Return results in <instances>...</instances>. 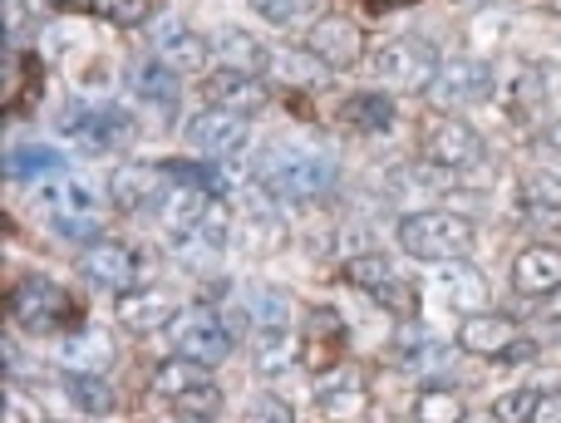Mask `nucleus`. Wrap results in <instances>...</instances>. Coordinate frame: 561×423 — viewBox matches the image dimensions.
<instances>
[{
  "instance_id": "1",
  "label": "nucleus",
  "mask_w": 561,
  "mask_h": 423,
  "mask_svg": "<svg viewBox=\"0 0 561 423\" xmlns=\"http://www.w3.org/2000/svg\"><path fill=\"white\" fill-rule=\"evenodd\" d=\"M256 183L276 203H320L325 193H335L340 168L335 158L316 153L306 144H266L256 153Z\"/></svg>"
},
{
  "instance_id": "2",
  "label": "nucleus",
  "mask_w": 561,
  "mask_h": 423,
  "mask_svg": "<svg viewBox=\"0 0 561 423\" xmlns=\"http://www.w3.org/2000/svg\"><path fill=\"white\" fill-rule=\"evenodd\" d=\"M399 247L409 251L414 261H463V251L473 247V221L463 211H409L399 221Z\"/></svg>"
},
{
  "instance_id": "3",
  "label": "nucleus",
  "mask_w": 561,
  "mask_h": 423,
  "mask_svg": "<svg viewBox=\"0 0 561 423\" xmlns=\"http://www.w3.org/2000/svg\"><path fill=\"white\" fill-rule=\"evenodd\" d=\"M79 276L104 286V290H134V286H148V281L158 276V261L144 256L138 247H128V241L94 237L84 251H79Z\"/></svg>"
},
{
  "instance_id": "4",
  "label": "nucleus",
  "mask_w": 561,
  "mask_h": 423,
  "mask_svg": "<svg viewBox=\"0 0 561 423\" xmlns=\"http://www.w3.org/2000/svg\"><path fill=\"white\" fill-rule=\"evenodd\" d=\"M168 340H173V355L193 359V365H222L232 355V325L217 316L213 306H183L173 320H168Z\"/></svg>"
},
{
  "instance_id": "5",
  "label": "nucleus",
  "mask_w": 561,
  "mask_h": 423,
  "mask_svg": "<svg viewBox=\"0 0 561 423\" xmlns=\"http://www.w3.org/2000/svg\"><path fill=\"white\" fill-rule=\"evenodd\" d=\"M10 316H15V325L35 330V335H55V330L75 325V300H69V290L55 286V281L30 276L10 290Z\"/></svg>"
},
{
  "instance_id": "6",
  "label": "nucleus",
  "mask_w": 561,
  "mask_h": 423,
  "mask_svg": "<svg viewBox=\"0 0 561 423\" xmlns=\"http://www.w3.org/2000/svg\"><path fill=\"white\" fill-rule=\"evenodd\" d=\"M438 65H444V59H438L434 45H424L419 35H394V39H385V45L375 49V69L394 89H424V94H428Z\"/></svg>"
},
{
  "instance_id": "7",
  "label": "nucleus",
  "mask_w": 561,
  "mask_h": 423,
  "mask_svg": "<svg viewBox=\"0 0 561 423\" xmlns=\"http://www.w3.org/2000/svg\"><path fill=\"white\" fill-rule=\"evenodd\" d=\"M345 281L355 290H365L369 300H379L385 310H394L399 320H409L419 310V296H414V286H404L399 281V271L389 266L379 251H365V256H350L345 261Z\"/></svg>"
},
{
  "instance_id": "8",
  "label": "nucleus",
  "mask_w": 561,
  "mask_h": 423,
  "mask_svg": "<svg viewBox=\"0 0 561 423\" xmlns=\"http://www.w3.org/2000/svg\"><path fill=\"white\" fill-rule=\"evenodd\" d=\"M306 55L330 75H345V69H355L365 59V30L345 15H320L306 35Z\"/></svg>"
},
{
  "instance_id": "9",
  "label": "nucleus",
  "mask_w": 561,
  "mask_h": 423,
  "mask_svg": "<svg viewBox=\"0 0 561 423\" xmlns=\"http://www.w3.org/2000/svg\"><path fill=\"white\" fill-rule=\"evenodd\" d=\"M39 203L49 207V221H55L65 237H89V231H99V197L89 193L79 178H49L45 187H39Z\"/></svg>"
},
{
  "instance_id": "10",
  "label": "nucleus",
  "mask_w": 561,
  "mask_h": 423,
  "mask_svg": "<svg viewBox=\"0 0 561 423\" xmlns=\"http://www.w3.org/2000/svg\"><path fill=\"white\" fill-rule=\"evenodd\" d=\"M488 89H493V65L468 59V55H454V59L438 65L434 84H428V99H434L438 108H463V104L488 99Z\"/></svg>"
},
{
  "instance_id": "11",
  "label": "nucleus",
  "mask_w": 561,
  "mask_h": 423,
  "mask_svg": "<svg viewBox=\"0 0 561 423\" xmlns=\"http://www.w3.org/2000/svg\"><path fill=\"white\" fill-rule=\"evenodd\" d=\"M227 237H232V211L222 207V197H213V207L203 211V221H197L193 231H183V237H173V251L183 266L203 271L227 251Z\"/></svg>"
},
{
  "instance_id": "12",
  "label": "nucleus",
  "mask_w": 561,
  "mask_h": 423,
  "mask_svg": "<svg viewBox=\"0 0 561 423\" xmlns=\"http://www.w3.org/2000/svg\"><path fill=\"white\" fill-rule=\"evenodd\" d=\"M187 138H193L197 153L222 163V158H237L247 148V118L227 114V108H203L197 118H187Z\"/></svg>"
},
{
  "instance_id": "13",
  "label": "nucleus",
  "mask_w": 561,
  "mask_h": 423,
  "mask_svg": "<svg viewBox=\"0 0 561 423\" xmlns=\"http://www.w3.org/2000/svg\"><path fill=\"white\" fill-rule=\"evenodd\" d=\"M153 39L158 49H163V59L178 69V75H213V39L197 35V30H187L183 20H163V25H153Z\"/></svg>"
},
{
  "instance_id": "14",
  "label": "nucleus",
  "mask_w": 561,
  "mask_h": 423,
  "mask_svg": "<svg viewBox=\"0 0 561 423\" xmlns=\"http://www.w3.org/2000/svg\"><path fill=\"white\" fill-rule=\"evenodd\" d=\"M478 153H483V138H478L463 118H438V124H428L424 158L434 168H448V173H454V168H473Z\"/></svg>"
},
{
  "instance_id": "15",
  "label": "nucleus",
  "mask_w": 561,
  "mask_h": 423,
  "mask_svg": "<svg viewBox=\"0 0 561 423\" xmlns=\"http://www.w3.org/2000/svg\"><path fill=\"white\" fill-rule=\"evenodd\" d=\"M108 197H114L124 211H148L168 203V173L153 163H128L108 178Z\"/></svg>"
},
{
  "instance_id": "16",
  "label": "nucleus",
  "mask_w": 561,
  "mask_h": 423,
  "mask_svg": "<svg viewBox=\"0 0 561 423\" xmlns=\"http://www.w3.org/2000/svg\"><path fill=\"white\" fill-rule=\"evenodd\" d=\"M128 89L158 114H178V69L163 55H138L128 59Z\"/></svg>"
},
{
  "instance_id": "17",
  "label": "nucleus",
  "mask_w": 561,
  "mask_h": 423,
  "mask_svg": "<svg viewBox=\"0 0 561 423\" xmlns=\"http://www.w3.org/2000/svg\"><path fill=\"white\" fill-rule=\"evenodd\" d=\"M207 108H227V114H256L266 108V84L256 75H237V69H213L203 84Z\"/></svg>"
},
{
  "instance_id": "18",
  "label": "nucleus",
  "mask_w": 561,
  "mask_h": 423,
  "mask_svg": "<svg viewBox=\"0 0 561 423\" xmlns=\"http://www.w3.org/2000/svg\"><path fill=\"white\" fill-rule=\"evenodd\" d=\"M517 335H523V330H517L507 316H497V310H483V316H463L458 350H468V355H483V359H507V350L517 345Z\"/></svg>"
},
{
  "instance_id": "19",
  "label": "nucleus",
  "mask_w": 561,
  "mask_h": 423,
  "mask_svg": "<svg viewBox=\"0 0 561 423\" xmlns=\"http://www.w3.org/2000/svg\"><path fill=\"white\" fill-rule=\"evenodd\" d=\"M438 290H444V300L454 310H463V316H483V310L493 306L488 276L478 266H468V261H444V271H438Z\"/></svg>"
},
{
  "instance_id": "20",
  "label": "nucleus",
  "mask_w": 561,
  "mask_h": 423,
  "mask_svg": "<svg viewBox=\"0 0 561 423\" xmlns=\"http://www.w3.org/2000/svg\"><path fill=\"white\" fill-rule=\"evenodd\" d=\"M340 345H345V330H340V320L330 316V310H310L306 330H300V365L316 369V375H325V369H335Z\"/></svg>"
},
{
  "instance_id": "21",
  "label": "nucleus",
  "mask_w": 561,
  "mask_h": 423,
  "mask_svg": "<svg viewBox=\"0 0 561 423\" xmlns=\"http://www.w3.org/2000/svg\"><path fill=\"white\" fill-rule=\"evenodd\" d=\"M513 290L517 296H552L561 290V251L557 247H527L513 261Z\"/></svg>"
},
{
  "instance_id": "22",
  "label": "nucleus",
  "mask_w": 561,
  "mask_h": 423,
  "mask_svg": "<svg viewBox=\"0 0 561 423\" xmlns=\"http://www.w3.org/2000/svg\"><path fill=\"white\" fill-rule=\"evenodd\" d=\"M178 316V306L163 296V290H148V286H134V290H118V325L138 330H168V320Z\"/></svg>"
},
{
  "instance_id": "23",
  "label": "nucleus",
  "mask_w": 561,
  "mask_h": 423,
  "mask_svg": "<svg viewBox=\"0 0 561 423\" xmlns=\"http://www.w3.org/2000/svg\"><path fill=\"white\" fill-rule=\"evenodd\" d=\"M316 395H320V409H325L330 419H355L359 409H365V375L359 369H350V365H335V369H325L320 375V385H316Z\"/></svg>"
},
{
  "instance_id": "24",
  "label": "nucleus",
  "mask_w": 561,
  "mask_h": 423,
  "mask_svg": "<svg viewBox=\"0 0 561 423\" xmlns=\"http://www.w3.org/2000/svg\"><path fill=\"white\" fill-rule=\"evenodd\" d=\"M213 49H217V59H222V69H237V75H256V79H262L266 69H272V49H266L256 35L237 30V25L217 30Z\"/></svg>"
},
{
  "instance_id": "25",
  "label": "nucleus",
  "mask_w": 561,
  "mask_h": 423,
  "mask_svg": "<svg viewBox=\"0 0 561 423\" xmlns=\"http://www.w3.org/2000/svg\"><path fill=\"white\" fill-rule=\"evenodd\" d=\"M59 359H65V369H75V375H104V369L114 365V340L99 325H84L65 340Z\"/></svg>"
},
{
  "instance_id": "26",
  "label": "nucleus",
  "mask_w": 561,
  "mask_h": 423,
  "mask_svg": "<svg viewBox=\"0 0 561 423\" xmlns=\"http://www.w3.org/2000/svg\"><path fill=\"white\" fill-rule=\"evenodd\" d=\"M340 118H345L355 134H389V128H394V99L389 94H350L345 108H340Z\"/></svg>"
},
{
  "instance_id": "27",
  "label": "nucleus",
  "mask_w": 561,
  "mask_h": 423,
  "mask_svg": "<svg viewBox=\"0 0 561 423\" xmlns=\"http://www.w3.org/2000/svg\"><path fill=\"white\" fill-rule=\"evenodd\" d=\"M507 108H513L517 124H537L547 114V75L537 65L517 69L513 89H507Z\"/></svg>"
},
{
  "instance_id": "28",
  "label": "nucleus",
  "mask_w": 561,
  "mask_h": 423,
  "mask_svg": "<svg viewBox=\"0 0 561 423\" xmlns=\"http://www.w3.org/2000/svg\"><path fill=\"white\" fill-rule=\"evenodd\" d=\"M75 134L84 138L89 148H108V144H118V138L128 134V114L124 108H114V104H99V108H89V114L75 118Z\"/></svg>"
},
{
  "instance_id": "29",
  "label": "nucleus",
  "mask_w": 561,
  "mask_h": 423,
  "mask_svg": "<svg viewBox=\"0 0 561 423\" xmlns=\"http://www.w3.org/2000/svg\"><path fill=\"white\" fill-rule=\"evenodd\" d=\"M252 355L266 375H280V369H290L300 359V335H290V330H256Z\"/></svg>"
},
{
  "instance_id": "30",
  "label": "nucleus",
  "mask_w": 561,
  "mask_h": 423,
  "mask_svg": "<svg viewBox=\"0 0 561 423\" xmlns=\"http://www.w3.org/2000/svg\"><path fill=\"white\" fill-rule=\"evenodd\" d=\"M242 316L252 320V330H290V300L276 286H256L242 300Z\"/></svg>"
},
{
  "instance_id": "31",
  "label": "nucleus",
  "mask_w": 561,
  "mask_h": 423,
  "mask_svg": "<svg viewBox=\"0 0 561 423\" xmlns=\"http://www.w3.org/2000/svg\"><path fill=\"white\" fill-rule=\"evenodd\" d=\"M5 173L10 178H65V158L55 148H35V144H20L5 153Z\"/></svg>"
},
{
  "instance_id": "32",
  "label": "nucleus",
  "mask_w": 561,
  "mask_h": 423,
  "mask_svg": "<svg viewBox=\"0 0 561 423\" xmlns=\"http://www.w3.org/2000/svg\"><path fill=\"white\" fill-rule=\"evenodd\" d=\"M203 369H207V365H193V359H183V355H168L163 365L153 369V389H158L163 399H178V395H187V389L207 385Z\"/></svg>"
},
{
  "instance_id": "33",
  "label": "nucleus",
  "mask_w": 561,
  "mask_h": 423,
  "mask_svg": "<svg viewBox=\"0 0 561 423\" xmlns=\"http://www.w3.org/2000/svg\"><path fill=\"white\" fill-rule=\"evenodd\" d=\"M163 173H168V183L193 187V193H207V197L227 193V178L217 173V163H183V158H173V163H163Z\"/></svg>"
},
{
  "instance_id": "34",
  "label": "nucleus",
  "mask_w": 561,
  "mask_h": 423,
  "mask_svg": "<svg viewBox=\"0 0 561 423\" xmlns=\"http://www.w3.org/2000/svg\"><path fill=\"white\" fill-rule=\"evenodd\" d=\"M173 414L183 423H217V414H222V389L207 379V385L187 389V395L173 399Z\"/></svg>"
},
{
  "instance_id": "35",
  "label": "nucleus",
  "mask_w": 561,
  "mask_h": 423,
  "mask_svg": "<svg viewBox=\"0 0 561 423\" xmlns=\"http://www.w3.org/2000/svg\"><path fill=\"white\" fill-rule=\"evenodd\" d=\"M414 419L419 423H463L468 409H463V399H458L454 389H419Z\"/></svg>"
},
{
  "instance_id": "36",
  "label": "nucleus",
  "mask_w": 561,
  "mask_h": 423,
  "mask_svg": "<svg viewBox=\"0 0 561 423\" xmlns=\"http://www.w3.org/2000/svg\"><path fill=\"white\" fill-rule=\"evenodd\" d=\"M523 207L527 217L537 221H561V178L552 183V178H523Z\"/></svg>"
},
{
  "instance_id": "37",
  "label": "nucleus",
  "mask_w": 561,
  "mask_h": 423,
  "mask_svg": "<svg viewBox=\"0 0 561 423\" xmlns=\"http://www.w3.org/2000/svg\"><path fill=\"white\" fill-rule=\"evenodd\" d=\"M65 385L84 414H114V389L104 385V375H75V369H69Z\"/></svg>"
},
{
  "instance_id": "38",
  "label": "nucleus",
  "mask_w": 561,
  "mask_h": 423,
  "mask_svg": "<svg viewBox=\"0 0 561 423\" xmlns=\"http://www.w3.org/2000/svg\"><path fill=\"white\" fill-rule=\"evenodd\" d=\"M247 5H252L266 25L290 30V25H300L306 15H320V5H325V0H247Z\"/></svg>"
},
{
  "instance_id": "39",
  "label": "nucleus",
  "mask_w": 561,
  "mask_h": 423,
  "mask_svg": "<svg viewBox=\"0 0 561 423\" xmlns=\"http://www.w3.org/2000/svg\"><path fill=\"white\" fill-rule=\"evenodd\" d=\"M537 389H513V395H503L493 404V423H533V414H537Z\"/></svg>"
},
{
  "instance_id": "40",
  "label": "nucleus",
  "mask_w": 561,
  "mask_h": 423,
  "mask_svg": "<svg viewBox=\"0 0 561 423\" xmlns=\"http://www.w3.org/2000/svg\"><path fill=\"white\" fill-rule=\"evenodd\" d=\"M89 5L104 20H114V25H144L153 15V0H89Z\"/></svg>"
},
{
  "instance_id": "41",
  "label": "nucleus",
  "mask_w": 561,
  "mask_h": 423,
  "mask_svg": "<svg viewBox=\"0 0 561 423\" xmlns=\"http://www.w3.org/2000/svg\"><path fill=\"white\" fill-rule=\"evenodd\" d=\"M247 423H296V409H290L286 399L266 395V399H256V404H252V419H247Z\"/></svg>"
},
{
  "instance_id": "42",
  "label": "nucleus",
  "mask_w": 561,
  "mask_h": 423,
  "mask_svg": "<svg viewBox=\"0 0 561 423\" xmlns=\"http://www.w3.org/2000/svg\"><path fill=\"white\" fill-rule=\"evenodd\" d=\"M533 423H561V389H547V395L537 399Z\"/></svg>"
},
{
  "instance_id": "43",
  "label": "nucleus",
  "mask_w": 561,
  "mask_h": 423,
  "mask_svg": "<svg viewBox=\"0 0 561 423\" xmlns=\"http://www.w3.org/2000/svg\"><path fill=\"white\" fill-rule=\"evenodd\" d=\"M542 148H547V153H552L557 163H561V124H552V134L542 138Z\"/></svg>"
},
{
  "instance_id": "44",
  "label": "nucleus",
  "mask_w": 561,
  "mask_h": 423,
  "mask_svg": "<svg viewBox=\"0 0 561 423\" xmlns=\"http://www.w3.org/2000/svg\"><path fill=\"white\" fill-rule=\"evenodd\" d=\"M5 409H10V414H5V423H25V404H20V399H15V395H10V399H5Z\"/></svg>"
},
{
  "instance_id": "45",
  "label": "nucleus",
  "mask_w": 561,
  "mask_h": 423,
  "mask_svg": "<svg viewBox=\"0 0 561 423\" xmlns=\"http://www.w3.org/2000/svg\"><path fill=\"white\" fill-rule=\"evenodd\" d=\"M542 316H547V320H561V290H552V296H547Z\"/></svg>"
},
{
  "instance_id": "46",
  "label": "nucleus",
  "mask_w": 561,
  "mask_h": 423,
  "mask_svg": "<svg viewBox=\"0 0 561 423\" xmlns=\"http://www.w3.org/2000/svg\"><path fill=\"white\" fill-rule=\"evenodd\" d=\"M547 10H552V15H561V0H547Z\"/></svg>"
},
{
  "instance_id": "47",
  "label": "nucleus",
  "mask_w": 561,
  "mask_h": 423,
  "mask_svg": "<svg viewBox=\"0 0 561 423\" xmlns=\"http://www.w3.org/2000/svg\"><path fill=\"white\" fill-rule=\"evenodd\" d=\"M375 5H404V0H375Z\"/></svg>"
},
{
  "instance_id": "48",
  "label": "nucleus",
  "mask_w": 561,
  "mask_h": 423,
  "mask_svg": "<svg viewBox=\"0 0 561 423\" xmlns=\"http://www.w3.org/2000/svg\"><path fill=\"white\" fill-rule=\"evenodd\" d=\"M55 5H75V0H55Z\"/></svg>"
}]
</instances>
